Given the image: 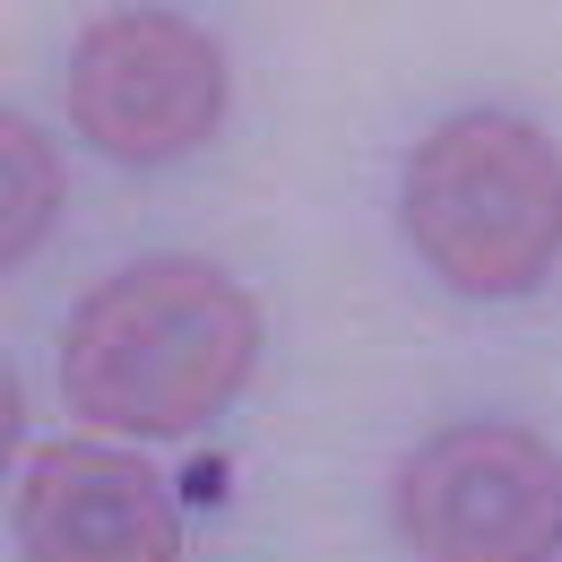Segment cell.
Masks as SVG:
<instances>
[{
	"label": "cell",
	"mask_w": 562,
	"mask_h": 562,
	"mask_svg": "<svg viewBox=\"0 0 562 562\" xmlns=\"http://www.w3.org/2000/svg\"><path fill=\"white\" fill-rule=\"evenodd\" d=\"M260 355L251 294L209 260H139L95 285L61 338V390L113 432H191L209 424Z\"/></svg>",
	"instance_id": "obj_1"
},
{
	"label": "cell",
	"mask_w": 562,
	"mask_h": 562,
	"mask_svg": "<svg viewBox=\"0 0 562 562\" xmlns=\"http://www.w3.org/2000/svg\"><path fill=\"white\" fill-rule=\"evenodd\" d=\"M407 243L459 294H528L562 251V156L519 113H459L407 156Z\"/></svg>",
	"instance_id": "obj_2"
},
{
	"label": "cell",
	"mask_w": 562,
	"mask_h": 562,
	"mask_svg": "<svg viewBox=\"0 0 562 562\" xmlns=\"http://www.w3.org/2000/svg\"><path fill=\"white\" fill-rule=\"evenodd\" d=\"M398 528L424 562H554L562 459L519 424H450L398 476Z\"/></svg>",
	"instance_id": "obj_3"
},
{
	"label": "cell",
	"mask_w": 562,
	"mask_h": 562,
	"mask_svg": "<svg viewBox=\"0 0 562 562\" xmlns=\"http://www.w3.org/2000/svg\"><path fill=\"white\" fill-rule=\"evenodd\" d=\"M70 122L122 165L191 156L225 122V61L173 9H113L70 53Z\"/></svg>",
	"instance_id": "obj_4"
},
{
	"label": "cell",
	"mask_w": 562,
	"mask_h": 562,
	"mask_svg": "<svg viewBox=\"0 0 562 562\" xmlns=\"http://www.w3.org/2000/svg\"><path fill=\"white\" fill-rule=\"evenodd\" d=\"M18 546L26 562H173L182 519L147 459L104 441H53L18 485Z\"/></svg>",
	"instance_id": "obj_5"
},
{
	"label": "cell",
	"mask_w": 562,
	"mask_h": 562,
	"mask_svg": "<svg viewBox=\"0 0 562 562\" xmlns=\"http://www.w3.org/2000/svg\"><path fill=\"white\" fill-rule=\"evenodd\" d=\"M53 200H61L53 147L35 139L26 122H0V216H9L0 251H9V260H26V251H35V234L53 225Z\"/></svg>",
	"instance_id": "obj_6"
}]
</instances>
